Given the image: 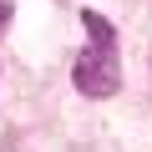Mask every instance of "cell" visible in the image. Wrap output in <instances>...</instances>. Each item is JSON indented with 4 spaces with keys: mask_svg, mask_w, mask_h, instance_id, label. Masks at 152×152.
Segmentation results:
<instances>
[{
    "mask_svg": "<svg viewBox=\"0 0 152 152\" xmlns=\"http://www.w3.org/2000/svg\"><path fill=\"white\" fill-rule=\"evenodd\" d=\"M10 20V0H0V26H5Z\"/></svg>",
    "mask_w": 152,
    "mask_h": 152,
    "instance_id": "2",
    "label": "cell"
},
{
    "mask_svg": "<svg viewBox=\"0 0 152 152\" xmlns=\"http://www.w3.org/2000/svg\"><path fill=\"white\" fill-rule=\"evenodd\" d=\"M81 26H86V36H91V46L76 56V71H71V81H76V91L81 96H112L117 86H122V61H117V31L96 15V10H81Z\"/></svg>",
    "mask_w": 152,
    "mask_h": 152,
    "instance_id": "1",
    "label": "cell"
}]
</instances>
